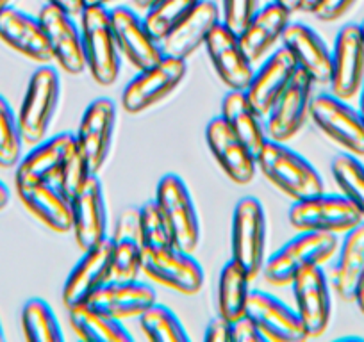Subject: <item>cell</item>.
<instances>
[{"mask_svg": "<svg viewBox=\"0 0 364 342\" xmlns=\"http://www.w3.org/2000/svg\"><path fill=\"white\" fill-rule=\"evenodd\" d=\"M230 342H266L250 316H241L230 321Z\"/></svg>", "mask_w": 364, "mask_h": 342, "instance_id": "43", "label": "cell"}, {"mask_svg": "<svg viewBox=\"0 0 364 342\" xmlns=\"http://www.w3.org/2000/svg\"><path fill=\"white\" fill-rule=\"evenodd\" d=\"M113 275V244L111 239L84 250V257L70 271L63 287L66 309L86 303L90 296L111 280Z\"/></svg>", "mask_w": 364, "mask_h": 342, "instance_id": "16", "label": "cell"}, {"mask_svg": "<svg viewBox=\"0 0 364 342\" xmlns=\"http://www.w3.org/2000/svg\"><path fill=\"white\" fill-rule=\"evenodd\" d=\"M353 303H355L357 309H359V312L364 316V277H363V280H360L359 289H357V294H355V299H353Z\"/></svg>", "mask_w": 364, "mask_h": 342, "instance_id": "47", "label": "cell"}, {"mask_svg": "<svg viewBox=\"0 0 364 342\" xmlns=\"http://www.w3.org/2000/svg\"><path fill=\"white\" fill-rule=\"evenodd\" d=\"M184 59L164 55L157 65L141 70L122 93V107L129 114H139L163 102L186 79Z\"/></svg>", "mask_w": 364, "mask_h": 342, "instance_id": "8", "label": "cell"}, {"mask_svg": "<svg viewBox=\"0 0 364 342\" xmlns=\"http://www.w3.org/2000/svg\"><path fill=\"white\" fill-rule=\"evenodd\" d=\"M364 277V221L345 233L332 267L331 287L339 299L353 303Z\"/></svg>", "mask_w": 364, "mask_h": 342, "instance_id": "31", "label": "cell"}, {"mask_svg": "<svg viewBox=\"0 0 364 342\" xmlns=\"http://www.w3.org/2000/svg\"><path fill=\"white\" fill-rule=\"evenodd\" d=\"M6 341V335H4V328H2V323H0V342Z\"/></svg>", "mask_w": 364, "mask_h": 342, "instance_id": "54", "label": "cell"}, {"mask_svg": "<svg viewBox=\"0 0 364 342\" xmlns=\"http://www.w3.org/2000/svg\"><path fill=\"white\" fill-rule=\"evenodd\" d=\"M38 20L43 26L54 61L70 75H80L86 70L82 36L73 18L52 4L41 8Z\"/></svg>", "mask_w": 364, "mask_h": 342, "instance_id": "20", "label": "cell"}, {"mask_svg": "<svg viewBox=\"0 0 364 342\" xmlns=\"http://www.w3.org/2000/svg\"><path fill=\"white\" fill-rule=\"evenodd\" d=\"M141 273L156 284L188 296L200 292L205 280L204 270L191 253L175 246L143 251Z\"/></svg>", "mask_w": 364, "mask_h": 342, "instance_id": "10", "label": "cell"}, {"mask_svg": "<svg viewBox=\"0 0 364 342\" xmlns=\"http://www.w3.org/2000/svg\"><path fill=\"white\" fill-rule=\"evenodd\" d=\"M232 260L254 280L261 275L266 260V216L261 202L245 197L234 207L230 232Z\"/></svg>", "mask_w": 364, "mask_h": 342, "instance_id": "6", "label": "cell"}, {"mask_svg": "<svg viewBox=\"0 0 364 342\" xmlns=\"http://www.w3.org/2000/svg\"><path fill=\"white\" fill-rule=\"evenodd\" d=\"M139 223L145 250H161L173 246L170 228L166 225L163 212L157 207L156 200H149L139 207Z\"/></svg>", "mask_w": 364, "mask_h": 342, "instance_id": "40", "label": "cell"}, {"mask_svg": "<svg viewBox=\"0 0 364 342\" xmlns=\"http://www.w3.org/2000/svg\"><path fill=\"white\" fill-rule=\"evenodd\" d=\"M273 2H277L279 6L286 8L289 13L300 11V0H273Z\"/></svg>", "mask_w": 364, "mask_h": 342, "instance_id": "48", "label": "cell"}, {"mask_svg": "<svg viewBox=\"0 0 364 342\" xmlns=\"http://www.w3.org/2000/svg\"><path fill=\"white\" fill-rule=\"evenodd\" d=\"M339 241L334 233L300 232L279 248L262 266V278L269 285L286 287L307 266H323L338 253Z\"/></svg>", "mask_w": 364, "mask_h": 342, "instance_id": "2", "label": "cell"}, {"mask_svg": "<svg viewBox=\"0 0 364 342\" xmlns=\"http://www.w3.org/2000/svg\"><path fill=\"white\" fill-rule=\"evenodd\" d=\"M247 316L252 317L266 341L302 342L309 338L296 310H291L286 303L268 292L250 291Z\"/></svg>", "mask_w": 364, "mask_h": 342, "instance_id": "17", "label": "cell"}, {"mask_svg": "<svg viewBox=\"0 0 364 342\" xmlns=\"http://www.w3.org/2000/svg\"><path fill=\"white\" fill-rule=\"evenodd\" d=\"M47 4L55 6V8L65 11L66 15H70L72 18H77V16L82 15L84 8H86L84 0H47Z\"/></svg>", "mask_w": 364, "mask_h": 342, "instance_id": "45", "label": "cell"}, {"mask_svg": "<svg viewBox=\"0 0 364 342\" xmlns=\"http://www.w3.org/2000/svg\"><path fill=\"white\" fill-rule=\"evenodd\" d=\"M91 309L113 319L124 321L139 317L156 302V291L138 280H109L87 299Z\"/></svg>", "mask_w": 364, "mask_h": 342, "instance_id": "23", "label": "cell"}, {"mask_svg": "<svg viewBox=\"0 0 364 342\" xmlns=\"http://www.w3.org/2000/svg\"><path fill=\"white\" fill-rule=\"evenodd\" d=\"M359 113L363 114L364 118V82L363 86H360V92H359Z\"/></svg>", "mask_w": 364, "mask_h": 342, "instance_id": "52", "label": "cell"}, {"mask_svg": "<svg viewBox=\"0 0 364 342\" xmlns=\"http://www.w3.org/2000/svg\"><path fill=\"white\" fill-rule=\"evenodd\" d=\"M154 200L166 219L173 246L193 253L200 244V221L186 182L175 173H168L157 184Z\"/></svg>", "mask_w": 364, "mask_h": 342, "instance_id": "5", "label": "cell"}, {"mask_svg": "<svg viewBox=\"0 0 364 342\" xmlns=\"http://www.w3.org/2000/svg\"><path fill=\"white\" fill-rule=\"evenodd\" d=\"M16 193L23 207L52 232H72V204L58 187L45 182L23 184L16 186Z\"/></svg>", "mask_w": 364, "mask_h": 342, "instance_id": "30", "label": "cell"}, {"mask_svg": "<svg viewBox=\"0 0 364 342\" xmlns=\"http://www.w3.org/2000/svg\"><path fill=\"white\" fill-rule=\"evenodd\" d=\"M311 120L328 139L355 157H364V118L345 100L318 95L311 102Z\"/></svg>", "mask_w": 364, "mask_h": 342, "instance_id": "11", "label": "cell"}, {"mask_svg": "<svg viewBox=\"0 0 364 342\" xmlns=\"http://www.w3.org/2000/svg\"><path fill=\"white\" fill-rule=\"evenodd\" d=\"M291 15L293 13L279 6L277 2H269L264 8L257 9L247 27L237 34L241 48L252 62L261 61L275 47V43L282 40Z\"/></svg>", "mask_w": 364, "mask_h": 342, "instance_id": "29", "label": "cell"}, {"mask_svg": "<svg viewBox=\"0 0 364 342\" xmlns=\"http://www.w3.org/2000/svg\"><path fill=\"white\" fill-rule=\"evenodd\" d=\"M250 282L252 278L236 260L230 259L222 267L218 278V294H216L218 316L234 321L247 314Z\"/></svg>", "mask_w": 364, "mask_h": 342, "instance_id": "34", "label": "cell"}, {"mask_svg": "<svg viewBox=\"0 0 364 342\" xmlns=\"http://www.w3.org/2000/svg\"><path fill=\"white\" fill-rule=\"evenodd\" d=\"M111 2H113V0H84V4L86 6H106V8Z\"/></svg>", "mask_w": 364, "mask_h": 342, "instance_id": "50", "label": "cell"}, {"mask_svg": "<svg viewBox=\"0 0 364 342\" xmlns=\"http://www.w3.org/2000/svg\"><path fill=\"white\" fill-rule=\"evenodd\" d=\"M0 40L23 57L40 65H47L54 59L40 20L13 6L0 9Z\"/></svg>", "mask_w": 364, "mask_h": 342, "instance_id": "24", "label": "cell"}, {"mask_svg": "<svg viewBox=\"0 0 364 342\" xmlns=\"http://www.w3.org/2000/svg\"><path fill=\"white\" fill-rule=\"evenodd\" d=\"M22 148L18 116L8 100L0 95V167H15L22 159Z\"/></svg>", "mask_w": 364, "mask_h": 342, "instance_id": "39", "label": "cell"}, {"mask_svg": "<svg viewBox=\"0 0 364 342\" xmlns=\"http://www.w3.org/2000/svg\"><path fill=\"white\" fill-rule=\"evenodd\" d=\"M23 337L31 342H63L65 335L61 331L58 317L45 299L33 298L23 305L20 314Z\"/></svg>", "mask_w": 364, "mask_h": 342, "instance_id": "35", "label": "cell"}, {"mask_svg": "<svg viewBox=\"0 0 364 342\" xmlns=\"http://www.w3.org/2000/svg\"><path fill=\"white\" fill-rule=\"evenodd\" d=\"M111 22L120 55L127 59L138 72L157 65L164 57L161 43L149 33L145 22L132 9H111Z\"/></svg>", "mask_w": 364, "mask_h": 342, "instance_id": "21", "label": "cell"}, {"mask_svg": "<svg viewBox=\"0 0 364 342\" xmlns=\"http://www.w3.org/2000/svg\"><path fill=\"white\" fill-rule=\"evenodd\" d=\"M282 47L289 52L296 68L306 72L314 84H328L332 72V52L316 31L306 23H291L282 34Z\"/></svg>", "mask_w": 364, "mask_h": 342, "instance_id": "25", "label": "cell"}, {"mask_svg": "<svg viewBox=\"0 0 364 342\" xmlns=\"http://www.w3.org/2000/svg\"><path fill=\"white\" fill-rule=\"evenodd\" d=\"M296 302V314L309 337H320L327 331L332 316L331 282L321 266H307L291 282Z\"/></svg>", "mask_w": 364, "mask_h": 342, "instance_id": "14", "label": "cell"}, {"mask_svg": "<svg viewBox=\"0 0 364 342\" xmlns=\"http://www.w3.org/2000/svg\"><path fill=\"white\" fill-rule=\"evenodd\" d=\"M220 118L252 150V153L257 155L268 136H266V128L262 125V116L252 106L247 93L229 89V93L223 96L222 116Z\"/></svg>", "mask_w": 364, "mask_h": 342, "instance_id": "32", "label": "cell"}, {"mask_svg": "<svg viewBox=\"0 0 364 342\" xmlns=\"http://www.w3.org/2000/svg\"><path fill=\"white\" fill-rule=\"evenodd\" d=\"M154 2H157V0H134V4L138 6L139 9H149Z\"/></svg>", "mask_w": 364, "mask_h": 342, "instance_id": "51", "label": "cell"}, {"mask_svg": "<svg viewBox=\"0 0 364 342\" xmlns=\"http://www.w3.org/2000/svg\"><path fill=\"white\" fill-rule=\"evenodd\" d=\"M79 18L86 70L99 86H111L120 75L122 57L111 11L106 6H86Z\"/></svg>", "mask_w": 364, "mask_h": 342, "instance_id": "3", "label": "cell"}, {"mask_svg": "<svg viewBox=\"0 0 364 342\" xmlns=\"http://www.w3.org/2000/svg\"><path fill=\"white\" fill-rule=\"evenodd\" d=\"M139 328L149 341L156 342H190L178 317L168 307L154 303L139 316Z\"/></svg>", "mask_w": 364, "mask_h": 342, "instance_id": "37", "label": "cell"}, {"mask_svg": "<svg viewBox=\"0 0 364 342\" xmlns=\"http://www.w3.org/2000/svg\"><path fill=\"white\" fill-rule=\"evenodd\" d=\"M332 177L343 197L355 205L364 221V164L352 153H339L332 159Z\"/></svg>", "mask_w": 364, "mask_h": 342, "instance_id": "36", "label": "cell"}, {"mask_svg": "<svg viewBox=\"0 0 364 342\" xmlns=\"http://www.w3.org/2000/svg\"><path fill=\"white\" fill-rule=\"evenodd\" d=\"M360 31H363V36H364V20H363V23H360Z\"/></svg>", "mask_w": 364, "mask_h": 342, "instance_id": "55", "label": "cell"}, {"mask_svg": "<svg viewBox=\"0 0 364 342\" xmlns=\"http://www.w3.org/2000/svg\"><path fill=\"white\" fill-rule=\"evenodd\" d=\"M209 59L220 80L229 89L245 92L254 77V62L247 57L240 45V38L232 29L220 22L205 40Z\"/></svg>", "mask_w": 364, "mask_h": 342, "instance_id": "18", "label": "cell"}, {"mask_svg": "<svg viewBox=\"0 0 364 342\" xmlns=\"http://www.w3.org/2000/svg\"><path fill=\"white\" fill-rule=\"evenodd\" d=\"M8 6H11V0H0V9L8 8Z\"/></svg>", "mask_w": 364, "mask_h": 342, "instance_id": "53", "label": "cell"}, {"mask_svg": "<svg viewBox=\"0 0 364 342\" xmlns=\"http://www.w3.org/2000/svg\"><path fill=\"white\" fill-rule=\"evenodd\" d=\"M363 221L355 205L343 194L320 193L295 202L289 209V223L299 232L346 233Z\"/></svg>", "mask_w": 364, "mask_h": 342, "instance_id": "7", "label": "cell"}, {"mask_svg": "<svg viewBox=\"0 0 364 342\" xmlns=\"http://www.w3.org/2000/svg\"><path fill=\"white\" fill-rule=\"evenodd\" d=\"M61 99V79L50 66H40L31 75L18 111V125L26 145L45 141Z\"/></svg>", "mask_w": 364, "mask_h": 342, "instance_id": "4", "label": "cell"}, {"mask_svg": "<svg viewBox=\"0 0 364 342\" xmlns=\"http://www.w3.org/2000/svg\"><path fill=\"white\" fill-rule=\"evenodd\" d=\"M111 244H113L111 280H138L141 273L143 251H145L139 209L129 207L122 211L114 225Z\"/></svg>", "mask_w": 364, "mask_h": 342, "instance_id": "26", "label": "cell"}, {"mask_svg": "<svg viewBox=\"0 0 364 342\" xmlns=\"http://www.w3.org/2000/svg\"><path fill=\"white\" fill-rule=\"evenodd\" d=\"M9 200H11V193H9L8 186L0 180V211H4L8 207Z\"/></svg>", "mask_w": 364, "mask_h": 342, "instance_id": "46", "label": "cell"}, {"mask_svg": "<svg viewBox=\"0 0 364 342\" xmlns=\"http://www.w3.org/2000/svg\"><path fill=\"white\" fill-rule=\"evenodd\" d=\"M114 127H117V106L106 96L93 100L80 118L75 141L93 175H99V171L109 157Z\"/></svg>", "mask_w": 364, "mask_h": 342, "instance_id": "12", "label": "cell"}, {"mask_svg": "<svg viewBox=\"0 0 364 342\" xmlns=\"http://www.w3.org/2000/svg\"><path fill=\"white\" fill-rule=\"evenodd\" d=\"M257 170L264 179L293 202L306 200L325 191V184L316 167L286 143L266 139L257 155Z\"/></svg>", "mask_w": 364, "mask_h": 342, "instance_id": "1", "label": "cell"}, {"mask_svg": "<svg viewBox=\"0 0 364 342\" xmlns=\"http://www.w3.org/2000/svg\"><path fill=\"white\" fill-rule=\"evenodd\" d=\"M318 4V0H300V11L313 13L314 6Z\"/></svg>", "mask_w": 364, "mask_h": 342, "instance_id": "49", "label": "cell"}, {"mask_svg": "<svg viewBox=\"0 0 364 342\" xmlns=\"http://www.w3.org/2000/svg\"><path fill=\"white\" fill-rule=\"evenodd\" d=\"M259 0H222V22L240 34L257 13Z\"/></svg>", "mask_w": 364, "mask_h": 342, "instance_id": "41", "label": "cell"}, {"mask_svg": "<svg viewBox=\"0 0 364 342\" xmlns=\"http://www.w3.org/2000/svg\"><path fill=\"white\" fill-rule=\"evenodd\" d=\"M364 82V36L360 26L346 23L336 36L332 48V72L328 86L338 99L352 100Z\"/></svg>", "mask_w": 364, "mask_h": 342, "instance_id": "13", "label": "cell"}, {"mask_svg": "<svg viewBox=\"0 0 364 342\" xmlns=\"http://www.w3.org/2000/svg\"><path fill=\"white\" fill-rule=\"evenodd\" d=\"M295 72V61L284 47L266 57L261 68L254 72V77H252L245 93L262 118H266V114L269 113L272 106L279 99V95L284 92Z\"/></svg>", "mask_w": 364, "mask_h": 342, "instance_id": "27", "label": "cell"}, {"mask_svg": "<svg viewBox=\"0 0 364 342\" xmlns=\"http://www.w3.org/2000/svg\"><path fill=\"white\" fill-rule=\"evenodd\" d=\"M198 2L200 0H157L145 9L146 15L143 22L149 33L161 41Z\"/></svg>", "mask_w": 364, "mask_h": 342, "instance_id": "38", "label": "cell"}, {"mask_svg": "<svg viewBox=\"0 0 364 342\" xmlns=\"http://www.w3.org/2000/svg\"><path fill=\"white\" fill-rule=\"evenodd\" d=\"M357 0H318L311 15L316 16L320 22H336L352 9Z\"/></svg>", "mask_w": 364, "mask_h": 342, "instance_id": "42", "label": "cell"}, {"mask_svg": "<svg viewBox=\"0 0 364 342\" xmlns=\"http://www.w3.org/2000/svg\"><path fill=\"white\" fill-rule=\"evenodd\" d=\"M72 232L80 250L95 246L107 239V209L99 175H90L70 200Z\"/></svg>", "mask_w": 364, "mask_h": 342, "instance_id": "15", "label": "cell"}, {"mask_svg": "<svg viewBox=\"0 0 364 342\" xmlns=\"http://www.w3.org/2000/svg\"><path fill=\"white\" fill-rule=\"evenodd\" d=\"M205 143L222 171L237 186H247L257 173V160L252 150L227 127L222 118H215L205 127Z\"/></svg>", "mask_w": 364, "mask_h": 342, "instance_id": "19", "label": "cell"}, {"mask_svg": "<svg viewBox=\"0 0 364 342\" xmlns=\"http://www.w3.org/2000/svg\"><path fill=\"white\" fill-rule=\"evenodd\" d=\"M70 326L73 333L87 342H132L131 333L122 321L113 319L99 310L91 309L87 303L68 309Z\"/></svg>", "mask_w": 364, "mask_h": 342, "instance_id": "33", "label": "cell"}, {"mask_svg": "<svg viewBox=\"0 0 364 342\" xmlns=\"http://www.w3.org/2000/svg\"><path fill=\"white\" fill-rule=\"evenodd\" d=\"M313 79L296 68L284 92L279 95L269 113L266 114V136L272 141L288 143L306 125L313 102Z\"/></svg>", "mask_w": 364, "mask_h": 342, "instance_id": "9", "label": "cell"}, {"mask_svg": "<svg viewBox=\"0 0 364 342\" xmlns=\"http://www.w3.org/2000/svg\"><path fill=\"white\" fill-rule=\"evenodd\" d=\"M222 13L213 0H200L163 40L159 41L164 55L186 61L193 52L205 45L209 33L218 26Z\"/></svg>", "mask_w": 364, "mask_h": 342, "instance_id": "22", "label": "cell"}, {"mask_svg": "<svg viewBox=\"0 0 364 342\" xmlns=\"http://www.w3.org/2000/svg\"><path fill=\"white\" fill-rule=\"evenodd\" d=\"M73 138L75 136L65 132L54 136L52 139H45L40 145H34V148L16 164L15 186L45 182L58 187L63 160Z\"/></svg>", "mask_w": 364, "mask_h": 342, "instance_id": "28", "label": "cell"}, {"mask_svg": "<svg viewBox=\"0 0 364 342\" xmlns=\"http://www.w3.org/2000/svg\"><path fill=\"white\" fill-rule=\"evenodd\" d=\"M205 342H230V321L218 316L205 328Z\"/></svg>", "mask_w": 364, "mask_h": 342, "instance_id": "44", "label": "cell"}]
</instances>
